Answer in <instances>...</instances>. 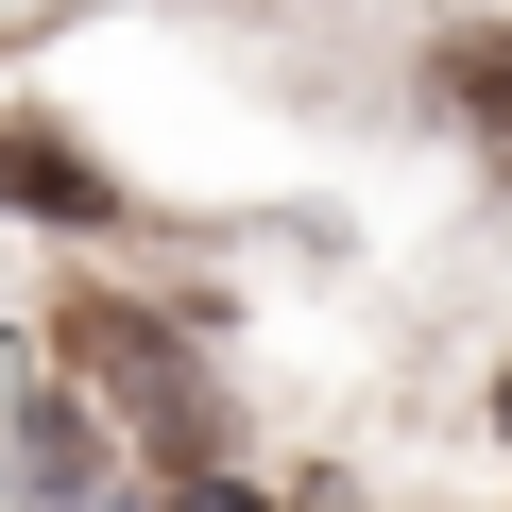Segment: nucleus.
<instances>
[{"mask_svg": "<svg viewBox=\"0 0 512 512\" xmlns=\"http://www.w3.org/2000/svg\"><path fill=\"white\" fill-rule=\"evenodd\" d=\"M0 205H35V222H86V205H103V171H86V154H52V137H0Z\"/></svg>", "mask_w": 512, "mask_h": 512, "instance_id": "obj_4", "label": "nucleus"}, {"mask_svg": "<svg viewBox=\"0 0 512 512\" xmlns=\"http://www.w3.org/2000/svg\"><path fill=\"white\" fill-rule=\"evenodd\" d=\"M18 478H35V495H86V478H103V427H86V376H69V393H35V427H18Z\"/></svg>", "mask_w": 512, "mask_h": 512, "instance_id": "obj_2", "label": "nucleus"}, {"mask_svg": "<svg viewBox=\"0 0 512 512\" xmlns=\"http://www.w3.org/2000/svg\"><path fill=\"white\" fill-rule=\"evenodd\" d=\"M444 120L478 154H512V35H444Z\"/></svg>", "mask_w": 512, "mask_h": 512, "instance_id": "obj_3", "label": "nucleus"}, {"mask_svg": "<svg viewBox=\"0 0 512 512\" xmlns=\"http://www.w3.org/2000/svg\"><path fill=\"white\" fill-rule=\"evenodd\" d=\"M495 427H512V376H495Z\"/></svg>", "mask_w": 512, "mask_h": 512, "instance_id": "obj_5", "label": "nucleus"}, {"mask_svg": "<svg viewBox=\"0 0 512 512\" xmlns=\"http://www.w3.org/2000/svg\"><path fill=\"white\" fill-rule=\"evenodd\" d=\"M69 376L137 427L154 478H222V410H205V359H188L171 325H137V308H69Z\"/></svg>", "mask_w": 512, "mask_h": 512, "instance_id": "obj_1", "label": "nucleus"}]
</instances>
